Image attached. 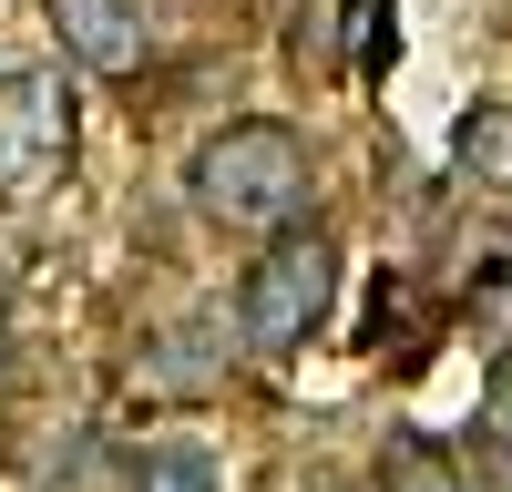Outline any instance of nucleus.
Returning <instances> with one entry per match:
<instances>
[{"instance_id": "1", "label": "nucleus", "mask_w": 512, "mask_h": 492, "mask_svg": "<svg viewBox=\"0 0 512 492\" xmlns=\"http://www.w3.org/2000/svg\"><path fill=\"white\" fill-rule=\"evenodd\" d=\"M185 195L205 226H236V236H277L318 205V164H308V134L297 123H267L246 113L226 134H205L195 164H185Z\"/></svg>"}, {"instance_id": "2", "label": "nucleus", "mask_w": 512, "mask_h": 492, "mask_svg": "<svg viewBox=\"0 0 512 492\" xmlns=\"http://www.w3.org/2000/svg\"><path fill=\"white\" fill-rule=\"evenodd\" d=\"M82 154V93L62 62H11L0 72V205H31L72 175Z\"/></svg>"}, {"instance_id": "3", "label": "nucleus", "mask_w": 512, "mask_h": 492, "mask_svg": "<svg viewBox=\"0 0 512 492\" xmlns=\"http://www.w3.org/2000/svg\"><path fill=\"white\" fill-rule=\"evenodd\" d=\"M328 308H338V246L308 226H277L267 236V257L246 267V287H236V339L246 349H308L318 328H328Z\"/></svg>"}, {"instance_id": "4", "label": "nucleus", "mask_w": 512, "mask_h": 492, "mask_svg": "<svg viewBox=\"0 0 512 492\" xmlns=\"http://www.w3.org/2000/svg\"><path fill=\"white\" fill-rule=\"evenodd\" d=\"M41 21H52V41H62L82 72H134L144 41H154L144 0H41Z\"/></svg>"}, {"instance_id": "5", "label": "nucleus", "mask_w": 512, "mask_h": 492, "mask_svg": "<svg viewBox=\"0 0 512 492\" xmlns=\"http://www.w3.org/2000/svg\"><path fill=\"white\" fill-rule=\"evenodd\" d=\"M113 492H216V451H195V441H144V451H123Z\"/></svg>"}, {"instance_id": "6", "label": "nucleus", "mask_w": 512, "mask_h": 492, "mask_svg": "<svg viewBox=\"0 0 512 492\" xmlns=\"http://www.w3.org/2000/svg\"><path fill=\"white\" fill-rule=\"evenodd\" d=\"M451 154H461V175H472L482 195H512V103H472L461 134H451Z\"/></svg>"}, {"instance_id": "7", "label": "nucleus", "mask_w": 512, "mask_h": 492, "mask_svg": "<svg viewBox=\"0 0 512 492\" xmlns=\"http://www.w3.org/2000/svg\"><path fill=\"white\" fill-rule=\"evenodd\" d=\"M379 492H472L451 472V451L441 441H420V431H400L390 451H379Z\"/></svg>"}, {"instance_id": "8", "label": "nucleus", "mask_w": 512, "mask_h": 492, "mask_svg": "<svg viewBox=\"0 0 512 492\" xmlns=\"http://www.w3.org/2000/svg\"><path fill=\"white\" fill-rule=\"evenodd\" d=\"M482 431H492V441L512 451V349L492 359V380H482Z\"/></svg>"}, {"instance_id": "9", "label": "nucleus", "mask_w": 512, "mask_h": 492, "mask_svg": "<svg viewBox=\"0 0 512 492\" xmlns=\"http://www.w3.org/2000/svg\"><path fill=\"white\" fill-rule=\"evenodd\" d=\"M0 380H11V318H0Z\"/></svg>"}]
</instances>
